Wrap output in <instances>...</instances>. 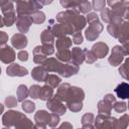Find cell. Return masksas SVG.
I'll list each match as a JSON object with an SVG mask.
<instances>
[{"label":"cell","instance_id":"cell-27","mask_svg":"<svg viewBox=\"0 0 129 129\" xmlns=\"http://www.w3.org/2000/svg\"><path fill=\"white\" fill-rule=\"evenodd\" d=\"M40 40H41L42 44H53V42H54V35L52 34L51 30L48 27L41 32Z\"/></svg>","mask_w":129,"mask_h":129},{"label":"cell","instance_id":"cell-43","mask_svg":"<svg viewBox=\"0 0 129 129\" xmlns=\"http://www.w3.org/2000/svg\"><path fill=\"white\" fill-rule=\"evenodd\" d=\"M17 102H18L17 98H15L14 96H8L4 100V105L7 108H14L17 106Z\"/></svg>","mask_w":129,"mask_h":129},{"label":"cell","instance_id":"cell-51","mask_svg":"<svg viewBox=\"0 0 129 129\" xmlns=\"http://www.w3.org/2000/svg\"><path fill=\"white\" fill-rule=\"evenodd\" d=\"M83 39H84V37H83L81 31L75 32V33L73 34V39H72V40H73V42H74L75 44H81V43L83 42Z\"/></svg>","mask_w":129,"mask_h":129},{"label":"cell","instance_id":"cell-29","mask_svg":"<svg viewBox=\"0 0 129 129\" xmlns=\"http://www.w3.org/2000/svg\"><path fill=\"white\" fill-rule=\"evenodd\" d=\"M55 57L63 62V63H67V62H70L71 61V57H72V51L70 49H61V50H57L56 53H55Z\"/></svg>","mask_w":129,"mask_h":129},{"label":"cell","instance_id":"cell-44","mask_svg":"<svg viewBox=\"0 0 129 129\" xmlns=\"http://www.w3.org/2000/svg\"><path fill=\"white\" fill-rule=\"evenodd\" d=\"M60 121V116L55 114V113H50V117H49V121H48V126L51 128L56 127V125L59 123Z\"/></svg>","mask_w":129,"mask_h":129},{"label":"cell","instance_id":"cell-4","mask_svg":"<svg viewBox=\"0 0 129 129\" xmlns=\"http://www.w3.org/2000/svg\"><path fill=\"white\" fill-rule=\"evenodd\" d=\"M116 120L117 118L111 117V115L99 114L97 117H95V129H115Z\"/></svg>","mask_w":129,"mask_h":129},{"label":"cell","instance_id":"cell-48","mask_svg":"<svg viewBox=\"0 0 129 129\" xmlns=\"http://www.w3.org/2000/svg\"><path fill=\"white\" fill-rule=\"evenodd\" d=\"M106 4H107V2L104 1V0H96V1H93V2H92L93 9H94L95 11H100V12L105 8Z\"/></svg>","mask_w":129,"mask_h":129},{"label":"cell","instance_id":"cell-32","mask_svg":"<svg viewBox=\"0 0 129 129\" xmlns=\"http://www.w3.org/2000/svg\"><path fill=\"white\" fill-rule=\"evenodd\" d=\"M16 96H17L18 102L22 103L29 96V89H27V87L25 85H19L17 88V91H16Z\"/></svg>","mask_w":129,"mask_h":129},{"label":"cell","instance_id":"cell-15","mask_svg":"<svg viewBox=\"0 0 129 129\" xmlns=\"http://www.w3.org/2000/svg\"><path fill=\"white\" fill-rule=\"evenodd\" d=\"M11 44L16 49H22L25 48L28 44V39L25 34L23 33H15L11 37Z\"/></svg>","mask_w":129,"mask_h":129},{"label":"cell","instance_id":"cell-11","mask_svg":"<svg viewBox=\"0 0 129 129\" xmlns=\"http://www.w3.org/2000/svg\"><path fill=\"white\" fill-rule=\"evenodd\" d=\"M32 23L33 21L30 15H17V19L15 22L16 27L19 30V32L23 34H25L29 30Z\"/></svg>","mask_w":129,"mask_h":129},{"label":"cell","instance_id":"cell-5","mask_svg":"<svg viewBox=\"0 0 129 129\" xmlns=\"http://www.w3.org/2000/svg\"><path fill=\"white\" fill-rule=\"evenodd\" d=\"M116 102V97L113 94H107L104 96V99L98 103V112L103 115H111L113 105Z\"/></svg>","mask_w":129,"mask_h":129},{"label":"cell","instance_id":"cell-38","mask_svg":"<svg viewBox=\"0 0 129 129\" xmlns=\"http://www.w3.org/2000/svg\"><path fill=\"white\" fill-rule=\"evenodd\" d=\"M40 91H41V87L39 85H32L29 88V97H31L34 100L35 99H39Z\"/></svg>","mask_w":129,"mask_h":129},{"label":"cell","instance_id":"cell-36","mask_svg":"<svg viewBox=\"0 0 129 129\" xmlns=\"http://www.w3.org/2000/svg\"><path fill=\"white\" fill-rule=\"evenodd\" d=\"M92 9H93L92 2H90V1H86V0H82V1H80L79 9H78V11H79L80 13L88 14V13H90V11H91Z\"/></svg>","mask_w":129,"mask_h":129},{"label":"cell","instance_id":"cell-28","mask_svg":"<svg viewBox=\"0 0 129 129\" xmlns=\"http://www.w3.org/2000/svg\"><path fill=\"white\" fill-rule=\"evenodd\" d=\"M52 97H53V88H51L48 85H45L44 84V86L41 87L39 99L42 100V101H48Z\"/></svg>","mask_w":129,"mask_h":129},{"label":"cell","instance_id":"cell-50","mask_svg":"<svg viewBox=\"0 0 129 129\" xmlns=\"http://www.w3.org/2000/svg\"><path fill=\"white\" fill-rule=\"evenodd\" d=\"M41 47H42L43 53L46 56L47 55H50V54H52L54 52V46H53V44H42Z\"/></svg>","mask_w":129,"mask_h":129},{"label":"cell","instance_id":"cell-17","mask_svg":"<svg viewBox=\"0 0 129 129\" xmlns=\"http://www.w3.org/2000/svg\"><path fill=\"white\" fill-rule=\"evenodd\" d=\"M92 51L94 52L97 58H103L108 54L109 46L103 41H98L92 46Z\"/></svg>","mask_w":129,"mask_h":129},{"label":"cell","instance_id":"cell-58","mask_svg":"<svg viewBox=\"0 0 129 129\" xmlns=\"http://www.w3.org/2000/svg\"><path fill=\"white\" fill-rule=\"evenodd\" d=\"M42 5H48V4H51L52 3V1H39Z\"/></svg>","mask_w":129,"mask_h":129},{"label":"cell","instance_id":"cell-63","mask_svg":"<svg viewBox=\"0 0 129 129\" xmlns=\"http://www.w3.org/2000/svg\"><path fill=\"white\" fill-rule=\"evenodd\" d=\"M80 129H81V128H80Z\"/></svg>","mask_w":129,"mask_h":129},{"label":"cell","instance_id":"cell-47","mask_svg":"<svg viewBox=\"0 0 129 129\" xmlns=\"http://www.w3.org/2000/svg\"><path fill=\"white\" fill-rule=\"evenodd\" d=\"M119 26H120V25L113 24V23L108 24V26H107V31H108V33H109L111 36H113L114 38H117L118 30H119Z\"/></svg>","mask_w":129,"mask_h":129},{"label":"cell","instance_id":"cell-56","mask_svg":"<svg viewBox=\"0 0 129 129\" xmlns=\"http://www.w3.org/2000/svg\"><path fill=\"white\" fill-rule=\"evenodd\" d=\"M123 48H124V51H125V55H129V42L123 44Z\"/></svg>","mask_w":129,"mask_h":129},{"label":"cell","instance_id":"cell-53","mask_svg":"<svg viewBox=\"0 0 129 129\" xmlns=\"http://www.w3.org/2000/svg\"><path fill=\"white\" fill-rule=\"evenodd\" d=\"M8 41V35L5 31H0V43L1 46L6 45V42Z\"/></svg>","mask_w":129,"mask_h":129},{"label":"cell","instance_id":"cell-24","mask_svg":"<svg viewBox=\"0 0 129 129\" xmlns=\"http://www.w3.org/2000/svg\"><path fill=\"white\" fill-rule=\"evenodd\" d=\"M71 87H72V86H71L69 83L60 84V85L58 86V88H57V91H56L55 96H56L59 100H61L62 102H66L67 96H68V93H69Z\"/></svg>","mask_w":129,"mask_h":129},{"label":"cell","instance_id":"cell-57","mask_svg":"<svg viewBox=\"0 0 129 129\" xmlns=\"http://www.w3.org/2000/svg\"><path fill=\"white\" fill-rule=\"evenodd\" d=\"M81 129H95V126L93 124H85Z\"/></svg>","mask_w":129,"mask_h":129},{"label":"cell","instance_id":"cell-41","mask_svg":"<svg viewBox=\"0 0 129 129\" xmlns=\"http://www.w3.org/2000/svg\"><path fill=\"white\" fill-rule=\"evenodd\" d=\"M95 121V116L93 113L91 112H87L83 115L82 119H81V122H82V125H85V124H93Z\"/></svg>","mask_w":129,"mask_h":129},{"label":"cell","instance_id":"cell-45","mask_svg":"<svg viewBox=\"0 0 129 129\" xmlns=\"http://www.w3.org/2000/svg\"><path fill=\"white\" fill-rule=\"evenodd\" d=\"M66 105H67V108L72 112H80L83 109V102H74Z\"/></svg>","mask_w":129,"mask_h":129},{"label":"cell","instance_id":"cell-37","mask_svg":"<svg viewBox=\"0 0 129 129\" xmlns=\"http://www.w3.org/2000/svg\"><path fill=\"white\" fill-rule=\"evenodd\" d=\"M30 16H31L32 21H33L34 24H41L45 21V14L40 10H37V11L33 12Z\"/></svg>","mask_w":129,"mask_h":129},{"label":"cell","instance_id":"cell-31","mask_svg":"<svg viewBox=\"0 0 129 129\" xmlns=\"http://www.w3.org/2000/svg\"><path fill=\"white\" fill-rule=\"evenodd\" d=\"M33 126H34V124L32 123V121L29 118H27L25 115H23L20 118V120L16 123L14 128L15 129H29V128H31Z\"/></svg>","mask_w":129,"mask_h":129},{"label":"cell","instance_id":"cell-13","mask_svg":"<svg viewBox=\"0 0 129 129\" xmlns=\"http://www.w3.org/2000/svg\"><path fill=\"white\" fill-rule=\"evenodd\" d=\"M41 66L48 73H57L59 75V73H60V71L62 69L63 62L59 61L56 57H48Z\"/></svg>","mask_w":129,"mask_h":129},{"label":"cell","instance_id":"cell-30","mask_svg":"<svg viewBox=\"0 0 129 129\" xmlns=\"http://www.w3.org/2000/svg\"><path fill=\"white\" fill-rule=\"evenodd\" d=\"M60 83H61V79L58 77V76H56V75H53V74H48L47 75V77H46V79H45V81H44V84L45 85H48L49 87H51V88H58V86L60 85Z\"/></svg>","mask_w":129,"mask_h":129},{"label":"cell","instance_id":"cell-34","mask_svg":"<svg viewBox=\"0 0 129 129\" xmlns=\"http://www.w3.org/2000/svg\"><path fill=\"white\" fill-rule=\"evenodd\" d=\"M0 7H1V11H2V14H6L8 12H12V11H15L14 9V3L12 1H5V0H2L0 1Z\"/></svg>","mask_w":129,"mask_h":129},{"label":"cell","instance_id":"cell-20","mask_svg":"<svg viewBox=\"0 0 129 129\" xmlns=\"http://www.w3.org/2000/svg\"><path fill=\"white\" fill-rule=\"evenodd\" d=\"M47 75H48V72L42 66H37L34 69H32V71H31L32 79L37 81V82H43L44 83Z\"/></svg>","mask_w":129,"mask_h":129},{"label":"cell","instance_id":"cell-52","mask_svg":"<svg viewBox=\"0 0 129 129\" xmlns=\"http://www.w3.org/2000/svg\"><path fill=\"white\" fill-rule=\"evenodd\" d=\"M17 58L21 61H27L28 60V52L26 50H20L18 53H17Z\"/></svg>","mask_w":129,"mask_h":129},{"label":"cell","instance_id":"cell-22","mask_svg":"<svg viewBox=\"0 0 129 129\" xmlns=\"http://www.w3.org/2000/svg\"><path fill=\"white\" fill-rule=\"evenodd\" d=\"M16 19H17V15H16L15 11L3 14V16L1 17V24H0V26L1 27H3V26L10 27V26H12L16 22Z\"/></svg>","mask_w":129,"mask_h":129},{"label":"cell","instance_id":"cell-25","mask_svg":"<svg viewBox=\"0 0 129 129\" xmlns=\"http://www.w3.org/2000/svg\"><path fill=\"white\" fill-rule=\"evenodd\" d=\"M73 44V40L72 38H70L69 36H64V37H60L57 38L55 41V47L57 50H61V49H69Z\"/></svg>","mask_w":129,"mask_h":129},{"label":"cell","instance_id":"cell-9","mask_svg":"<svg viewBox=\"0 0 129 129\" xmlns=\"http://www.w3.org/2000/svg\"><path fill=\"white\" fill-rule=\"evenodd\" d=\"M84 99H85L84 90L79 87L72 86L68 93L66 104H70V103H74V102H83Z\"/></svg>","mask_w":129,"mask_h":129},{"label":"cell","instance_id":"cell-61","mask_svg":"<svg viewBox=\"0 0 129 129\" xmlns=\"http://www.w3.org/2000/svg\"><path fill=\"white\" fill-rule=\"evenodd\" d=\"M29 129H35V128H34V126H33V127H31V128H29Z\"/></svg>","mask_w":129,"mask_h":129},{"label":"cell","instance_id":"cell-62","mask_svg":"<svg viewBox=\"0 0 129 129\" xmlns=\"http://www.w3.org/2000/svg\"><path fill=\"white\" fill-rule=\"evenodd\" d=\"M128 81H129V79H128Z\"/></svg>","mask_w":129,"mask_h":129},{"label":"cell","instance_id":"cell-8","mask_svg":"<svg viewBox=\"0 0 129 129\" xmlns=\"http://www.w3.org/2000/svg\"><path fill=\"white\" fill-rule=\"evenodd\" d=\"M124 56H125V51L123 46L115 45L111 50V54L108 58V61L111 66L118 67L122 64V61L124 60Z\"/></svg>","mask_w":129,"mask_h":129},{"label":"cell","instance_id":"cell-59","mask_svg":"<svg viewBox=\"0 0 129 129\" xmlns=\"http://www.w3.org/2000/svg\"><path fill=\"white\" fill-rule=\"evenodd\" d=\"M2 129H10V128H9V127H3Z\"/></svg>","mask_w":129,"mask_h":129},{"label":"cell","instance_id":"cell-42","mask_svg":"<svg viewBox=\"0 0 129 129\" xmlns=\"http://www.w3.org/2000/svg\"><path fill=\"white\" fill-rule=\"evenodd\" d=\"M101 19L105 22V23H110L111 22V9L110 8H104L101 11Z\"/></svg>","mask_w":129,"mask_h":129},{"label":"cell","instance_id":"cell-7","mask_svg":"<svg viewBox=\"0 0 129 129\" xmlns=\"http://www.w3.org/2000/svg\"><path fill=\"white\" fill-rule=\"evenodd\" d=\"M23 115L24 114L21 112L14 111V110H8L2 116V124L4 127H9V128L12 126L14 127Z\"/></svg>","mask_w":129,"mask_h":129},{"label":"cell","instance_id":"cell-39","mask_svg":"<svg viewBox=\"0 0 129 129\" xmlns=\"http://www.w3.org/2000/svg\"><path fill=\"white\" fill-rule=\"evenodd\" d=\"M21 107H22V110L25 113H32L35 110V104L32 101H29V100L23 101Z\"/></svg>","mask_w":129,"mask_h":129},{"label":"cell","instance_id":"cell-23","mask_svg":"<svg viewBox=\"0 0 129 129\" xmlns=\"http://www.w3.org/2000/svg\"><path fill=\"white\" fill-rule=\"evenodd\" d=\"M47 59L46 55L43 53L42 51V47L41 45H37L33 48V61L37 64H42L45 60Z\"/></svg>","mask_w":129,"mask_h":129},{"label":"cell","instance_id":"cell-16","mask_svg":"<svg viewBox=\"0 0 129 129\" xmlns=\"http://www.w3.org/2000/svg\"><path fill=\"white\" fill-rule=\"evenodd\" d=\"M117 39L122 44H125V43L129 42V21H123L120 24Z\"/></svg>","mask_w":129,"mask_h":129},{"label":"cell","instance_id":"cell-40","mask_svg":"<svg viewBox=\"0 0 129 129\" xmlns=\"http://www.w3.org/2000/svg\"><path fill=\"white\" fill-rule=\"evenodd\" d=\"M83 50H84V55H85V61H87L88 63H94L97 60V57L92 50L88 48H84Z\"/></svg>","mask_w":129,"mask_h":129},{"label":"cell","instance_id":"cell-54","mask_svg":"<svg viewBox=\"0 0 129 129\" xmlns=\"http://www.w3.org/2000/svg\"><path fill=\"white\" fill-rule=\"evenodd\" d=\"M52 129H73V125L70 123V122H62L60 125H59V127H57V128H52Z\"/></svg>","mask_w":129,"mask_h":129},{"label":"cell","instance_id":"cell-26","mask_svg":"<svg viewBox=\"0 0 129 129\" xmlns=\"http://www.w3.org/2000/svg\"><path fill=\"white\" fill-rule=\"evenodd\" d=\"M49 117H50V113H48L45 110H38L35 114H34V121L37 123H42L47 125L48 121H49Z\"/></svg>","mask_w":129,"mask_h":129},{"label":"cell","instance_id":"cell-35","mask_svg":"<svg viewBox=\"0 0 129 129\" xmlns=\"http://www.w3.org/2000/svg\"><path fill=\"white\" fill-rule=\"evenodd\" d=\"M119 74L125 80L129 79V56L124 60V63L119 67Z\"/></svg>","mask_w":129,"mask_h":129},{"label":"cell","instance_id":"cell-33","mask_svg":"<svg viewBox=\"0 0 129 129\" xmlns=\"http://www.w3.org/2000/svg\"><path fill=\"white\" fill-rule=\"evenodd\" d=\"M129 125V115L128 114H123L120 118L116 120L115 124V129H126Z\"/></svg>","mask_w":129,"mask_h":129},{"label":"cell","instance_id":"cell-60","mask_svg":"<svg viewBox=\"0 0 129 129\" xmlns=\"http://www.w3.org/2000/svg\"><path fill=\"white\" fill-rule=\"evenodd\" d=\"M127 108L129 109V101H128V104H127Z\"/></svg>","mask_w":129,"mask_h":129},{"label":"cell","instance_id":"cell-49","mask_svg":"<svg viewBox=\"0 0 129 129\" xmlns=\"http://www.w3.org/2000/svg\"><path fill=\"white\" fill-rule=\"evenodd\" d=\"M86 20H87V22L89 24H95V23L100 22L99 16H98V14L96 12H90V13H88L87 16H86Z\"/></svg>","mask_w":129,"mask_h":129},{"label":"cell","instance_id":"cell-12","mask_svg":"<svg viewBox=\"0 0 129 129\" xmlns=\"http://www.w3.org/2000/svg\"><path fill=\"white\" fill-rule=\"evenodd\" d=\"M16 54L14 49L9 46V45H3L0 48V59L3 63H13V61L15 60Z\"/></svg>","mask_w":129,"mask_h":129},{"label":"cell","instance_id":"cell-18","mask_svg":"<svg viewBox=\"0 0 129 129\" xmlns=\"http://www.w3.org/2000/svg\"><path fill=\"white\" fill-rule=\"evenodd\" d=\"M80 71V67L73 63V62H67L63 63L62 69L59 73V76L63 77V78H70L74 75H77Z\"/></svg>","mask_w":129,"mask_h":129},{"label":"cell","instance_id":"cell-3","mask_svg":"<svg viewBox=\"0 0 129 129\" xmlns=\"http://www.w3.org/2000/svg\"><path fill=\"white\" fill-rule=\"evenodd\" d=\"M40 8H42V4L39 1H16L17 15H31Z\"/></svg>","mask_w":129,"mask_h":129},{"label":"cell","instance_id":"cell-6","mask_svg":"<svg viewBox=\"0 0 129 129\" xmlns=\"http://www.w3.org/2000/svg\"><path fill=\"white\" fill-rule=\"evenodd\" d=\"M46 107L50 112L55 113L59 116L64 115V113L67 112V109H68L67 105H64L63 102L61 100H59L55 95L51 99L46 101Z\"/></svg>","mask_w":129,"mask_h":129},{"label":"cell","instance_id":"cell-55","mask_svg":"<svg viewBox=\"0 0 129 129\" xmlns=\"http://www.w3.org/2000/svg\"><path fill=\"white\" fill-rule=\"evenodd\" d=\"M46 126L47 125H45V124L37 123V122H35V124H34V128L35 129H46Z\"/></svg>","mask_w":129,"mask_h":129},{"label":"cell","instance_id":"cell-21","mask_svg":"<svg viewBox=\"0 0 129 129\" xmlns=\"http://www.w3.org/2000/svg\"><path fill=\"white\" fill-rule=\"evenodd\" d=\"M116 96L122 100H125V99H129V84L128 83H125V82H122L120 83L114 90Z\"/></svg>","mask_w":129,"mask_h":129},{"label":"cell","instance_id":"cell-2","mask_svg":"<svg viewBox=\"0 0 129 129\" xmlns=\"http://www.w3.org/2000/svg\"><path fill=\"white\" fill-rule=\"evenodd\" d=\"M54 22V19H50L49 20V26L48 28L51 30L52 34L54 35V37L60 38V37H64L68 34H74L76 32L75 28L73 25L66 23V22Z\"/></svg>","mask_w":129,"mask_h":129},{"label":"cell","instance_id":"cell-1","mask_svg":"<svg viewBox=\"0 0 129 129\" xmlns=\"http://www.w3.org/2000/svg\"><path fill=\"white\" fill-rule=\"evenodd\" d=\"M55 20L57 22H66L74 26L76 32L81 31L83 28H85L87 24L86 17L81 15V13L72 10V9H67L64 11H61L57 13Z\"/></svg>","mask_w":129,"mask_h":129},{"label":"cell","instance_id":"cell-46","mask_svg":"<svg viewBox=\"0 0 129 129\" xmlns=\"http://www.w3.org/2000/svg\"><path fill=\"white\" fill-rule=\"evenodd\" d=\"M113 109L117 112V113H124L126 110H127V104L123 101L121 102H115L114 105H113Z\"/></svg>","mask_w":129,"mask_h":129},{"label":"cell","instance_id":"cell-14","mask_svg":"<svg viewBox=\"0 0 129 129\" xmlns=\"http://www.w3.org/2000/svg\"><path fill=\"white\" fill-rule=\"evenodd\" d=\"M6 74L9 77H24L28 74V70L18 63H11L8 64L6 69Z\"/></svg>","mask_w":129,"mask_h":129},{"label":"cell","instance_id":"cell-10","mask_svg":"<svg viewBox=\"0 0 129 129\" xmlns=\"http://www.w3.org/2000/svg\"><path fill=\"white\" fill-rule=\"evenodd\" d=\"M103 24L101 22H98V23H95V24H89V27L86 28V31H85V36L88 40L90 41H93V40H96L101 32L103 31Z\"/></svg>","mask_w":129,"mask_h":129},{"label":"cell","instance_id":"cell-19","mask_svg":"<svg viewBox=\"0 0 129 129\" xmlns=\"http://www.w3.org/2000/svg\"><path fill=\"white\" fill-rule=\"evenodd\" d=\"M72 57H71V61L77 66L80 67V64H82L85 61V55H84V50L81 49L80 47L76 46L72 48Z\"/></svg>","mask_w":129,"mask_h":129}]
</instances>
